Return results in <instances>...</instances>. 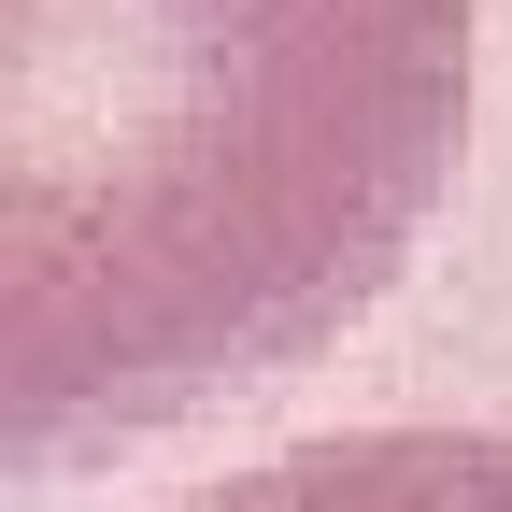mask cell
Wrapping results in <instances>:
<instances>
[{
  "mask_svg": "<svg viewBox=\"0 0 512 512\" xmlns=\"http://www.w3.org/2000/svg\"><path fill=\"white\" fill-rule=\"evenodd\" d=\"M470 143V0H0V441L57 470L285 384Z\"/></svg>",
  "mask_w": 512,
  "mask_h": 512,
  "instance_id": "obj_1",
  "label": "cell"
},
{
  "mask_svg": "<svg viewBox=\"0 0 512 512\" xmlns=\"http://www.w3.org/2000/svg\"><path fill=\"white\" fill-rule=\"evenodd\" d=\"M185 512H512V427H356L242 470Z\"/></svg>",
  "mask_w": 512,
  "mask_h": 512,
  "instance_id": "obj_2",
  "label": "cell"
}]
</instances>
